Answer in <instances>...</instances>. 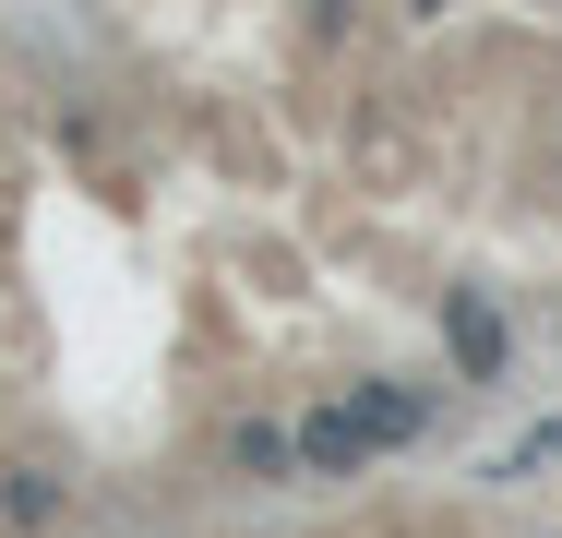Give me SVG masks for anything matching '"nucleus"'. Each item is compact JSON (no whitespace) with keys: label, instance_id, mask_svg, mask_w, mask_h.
Masks as SVG:
<instances>
[{"label":"nucleus","instance_id":"1","mask_svg":"<svg viewBox=\"0 0 562 538\" xmlns=\"http://www.w3.org/2000/svg\"><path fill=\"white\" fill-rule=\"evenodd\" d=\"M431 335H443V383H467V395H503L515 383V312L491 288L454 276L443 300H431Z\"/></svg>","mask_w":562,"mask_h":538},{"label":"nucleus","instance_id":"5","mask_svg":"<svg viewBox=\"0 0 562 538\" xmlns=\"http://www.w3.org/2000/svg\"><path fill=\"white\" fill-rule=\"evenodd\" d=\"M383 455H371V430H359V407L347 395H312L300 407V491H347V479H371Z\"/></svg>","mask_w":562,"mask_h":538},{"label":"nucleus","instance_id":"4","mask_svg":"<svg viewBox=\"0 0 562 538\" xmlns=\"http://www.w3.org/2000/svg\"><path fill=\"white\" fill-rule=\"evenodd\" d=\"M60 527H72V467L48 442L0 455V538H60Z\"/></svg>","mask_w":562,"mask_h":538},{"label":"nucleus","instance_id":"3","mask_svg":"<svg viewBox=\"0 0 562 538\" xmlns=\"http://www.w3.org/2000/svg\"><path fill=\"white\" fill-rule=\"evenodd\" d=\"M336 395L359 407L371 455H419V442H431V419H443V383H431V371H371V383H336Z\"/></svg>","mask_w":562,"mask_h":538},{"label":"nucleus","instance_id":"6","mask_svg":"<svg viewBox=\"0 0 562 538\" xmlns=\"http://www.w3.org/2000/svg\"><path fill=\"white\" fill-rule=\"evenodd\" d=\"M407 12H419V24H431V12H454V0H407Z\"/></svg>","mask_w":562,"mask_h":538},{"label":"nucleus","instance_id":"2","mask_svg":"<svg viewBox=\"0 0 562 538\" xmlns=\"http://www.w3.org/2000/svg\"><path fill=\"white\" fill-rule=\"evenodd\" d=\"M216 479L227 491H300V407H227L216 419Z\"/></svg>","mask_w":562,"mask_h":538}]
</instances>
